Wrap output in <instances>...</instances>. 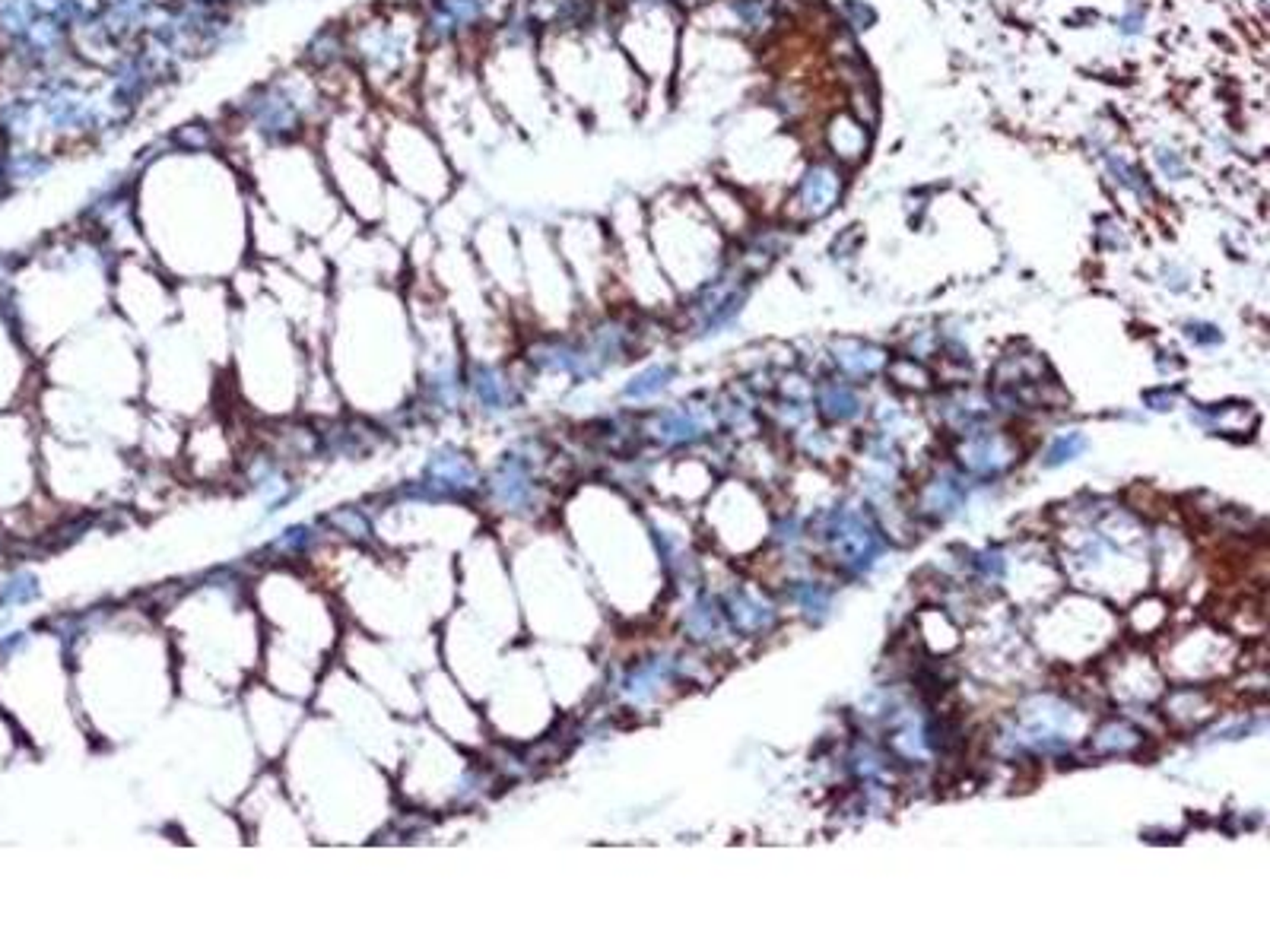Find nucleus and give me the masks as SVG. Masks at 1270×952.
I'll return each mask as SVG.
<instances>
[{"instance_id":"obj_1","label":"nucleus","mask_w":1270,"mask_h":952,"mask_svg":"<svg viewBox=\"0 0 1270 952\" xmlns=\"http://www.w3.org/2000/svg\"><path fill=\"white\" fill-rule=\"evenodd\" d=\"M334 114V105L324 96L312 71L292 64L286 71L254 83L238 102L223 114L226 130V156L242 162L254 153L277 150L302 141H315L324 121Z\"/></svg>"},{"instance_id":"obj_3","label":"nucleus","mask_w":1270,"mask_h":952,"mask_svg":"<svg viewBox=\"0 0 1270 952\" xmlns=\"http://www.w3.org/2000/svg\"><path fill=\"white\" fill-rule=\"evenodd\" d=\"M238 168L248 181V194L296 232H308V222L321 220L324 226L328 220L346 216L328 181L315 141L254 153L238 162Z\"/></svg>"},{"instance_id":"obj_4","label":"nucleus","mask_w":1270,"mask_h":952,"mask_svg":"<svg viewBox=\"0 0 1270 952\" xmlns=\"http://www.w3.org/2000/svg\"><path fill=\"white\" fill-rule=\"evenodd\" d=\"M372 143L391 188L416 197L426 207H439L458 184V166L445 143L420 112L372 108Z\"/></svg>"},{"instance_id":"obj_7","label":"nucleus","mask_w":1270,"mask_h":952,"mask_svg":"<svg viewBox=\"0 0 1270 952\" xmlns=\"http://www.w3.org/2000/svg\"><path fill=\"white\" fill-rule=\"evenodd\" d=\"M299 64L305 67V71H312L315 76H324V74L340 71V67L350 64L344 22H328V26L315 29V33L308 35V42L302 45Z\"/></svg>"},{"instance_id":"obj_2","label":"nucleus","mask_w":1270,"mask_h":952,"mask_svg":"<svg viewBox=\"0 0 1270 952\" xmlns=\"http://www.w3.org/2000/svg\"><path fill=\"white\" fill-rule=\"evenodd\" d=\"M350 64L372 102L416 112L426 42L416 4H369L344 20Z\"/></svg>"},{"instance_id":"obj_9","label":"nucleus","mask_w":1270,"mask_h":952,"mask_svg":"<svg viewBox=\"0 0 1270 952\" xmlns=\"http://www.w3.org/2000/svg\"><path fill=\"white\" fill-rule=\"evenodd\" d=\"M1083 441L1080 436H1071V438H1061L1055 448L1048 451V467H1058V463H1064V461H1071L1076 451H1083Z\"/></svg>"},{"instance_id":"obj_5","label":"nucleus","mask_w":1270,"mask_h":952,"mask_svg":"<svg viewBox=\"0 0 1270 952\" xmlns=\"http://www.w3.org/2000/svg\"><path fill=\"white\" fill-rule=\"evenodd\" d=\"M372 108H334L324 127L318 130L315 146L324 162V172L346 216L362 222H378L388 200V178L372 143Z\"/></svg>"},{"instance_id":"obj_6","label":"nucleus","mask_w":1270,"mask_h":952,"mask_svg":"<svg viewBox=\"0 0 1270 952\" xmlns=\"http://www.w3.org/2000/svg\"><path fill=\"white\" fill-rule=\"evenodd\" d=\"M515 4L518 0H416L426 51H480L493 29L508 20Z\"/></svg>"},{"instance_id":"obj_8","label":"nucleus","mask_w":1270,"mask_h":952,"mask_svg":"<svg viewBox=\"0 0 1270 952\" xmlns=\"http://www.w3.org/2000/svg\"><path fill=\"white\" fill-rule=\"evenodd\" d=\"M166 141L175 153H188V156H200V153H226V130H223V121H207V118H191L175 124L172 130H166Z\"/></svg>"},{"instance_id":"obj_10","label":"nucleus","mask_w":1270,"mask_h":952,"mask_svg":"<svg viewBox=\"0 0 1270 952\" xmlns=\"http://www.w3.org/2000/svg\"><path fill=\"white\" fill-rule=\"evenodd\" d=\"M0 80H4V71H0Z\"/></svg>"}]
</instances>
